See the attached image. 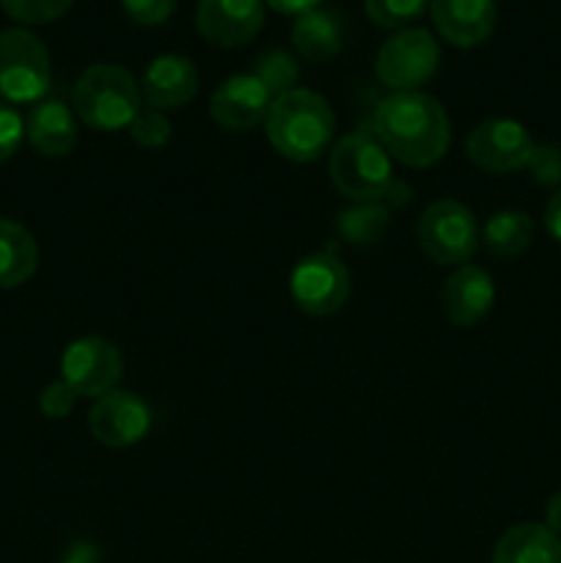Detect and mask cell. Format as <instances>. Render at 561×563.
<instances>
[{
  "label": "cell",
  "instance_id": "cell-4",
  "mask_svg": "<svg viewBox=\"0 0 561 563\" xmlns=\"http://www.w3.org/2000/svg\"><path fill=\"white\" fill-rule=\"evenodd\" d=\"M336 190L355 203H380L394 192V165L374 132L358 130L341 137L328 159Z\"/></svg>",
  "mask_w": 561,
  "mask_h": 563
},
{
  "label": "cell",
  "instance_id": "cell-33",
  "mask_svg": "<svg viewBox=\"0 0 561 563\" xmlns=\"http://www.w3.org/2000/svg\"><path fill=\"white\" fill-rule=\"evenodd\" d=\"M544 526L561 539V489L548 500V509H544Z\"/></svg>",
  "mask_w": 561,
  "mask_h": 563
},
{
  "label": "cell",
  "instance_id": "cell-22",
  "mask_svg": "<svg viewBox=\"0 0 561 563\" xmlns=\"http://www.w3.org/2000/svg\"><path fill=\"white\" fill-rule=\"evenodd\" d=\"M251 75L262 82L270 91V97H280V93H289L297 88V80H300V66H297V58L286 49L273 47L264 49L262 55L253 64Z\"/></svg>",
  "mask_w": 561,
  "mask_h": 563
},
{
  "label": "cell",
  "instance_id": "cell-34",
  "mask_svg": "<svg viewBox=\"0 0 561 563\" xmlns=\"http://www.w3.org/2000/svg\"><path fill=\"white\" fill-rule=\"evenodd\" d=\"M64 563H94L91 548H88V544H77V548L69 553V559H66Z\"/></svg>",
  "mask_w": 561,
  "mask_h": 563
},
{
  "label": "cell",
  "instance_id": "cell-30",
  "mask_svg": "<svg viewBox=\"0 0 561 563\" xmlns=\"http://www.w3.org/2000/svg\"><path fill=\"white\" fill-rule=\"evenodd\" d=\"M534 181L537 185H559L561 181V148L556 146H537L531 163H528Z\"/></svg>",
  "mask_w": 561,
  "mask_h": 563
},
{
  "label": "cell",
  "instance_id": "cell-32",
  "mask_svg": "<svg viewBox=\"0 0 561 563\" xmlns=\"http://www.w3.org/2000/svg\"><path fill=\"white\" fill-rule=\"evenodd\" d=\"M544 225H548L550 236L561 245V190H556V196L548 201V209H544Z\"/></svg>",
  "mask_w": 561,
  "mask_h": 563
},
{
  "label": "cell",
  "instance_id": "cell-21",
  "mask_svg": "<svg viewBox=\"0 0 561 563\" xmlns=\"http://www.w3.org/2000/svg\"><path fill=\"white\" fill-rule=\"evenodd\" d=\"M534 231L537 225H534L531 214L520 212V209H501V212L490 214L484 223L482 245L487 247L490 256L515 258L531 247Z\"/></svg>",
  "mask_w": 561,
  "mask_h": 563
},
{
  "label": "cell",
  "instance_id": "cell-10",
  "mask_svg": "<svg viewBox=\"0 0 561 563\" xmlns=\"http://www.w3.org/2000/svg\"><path fill=\"white\" fill-rule=\"evenodd\" d=\"M534 152H537V143L515 119L482 121L473 126L465 141L468 159L490 176H506L528 168Z\"/></svg>",
  "mask_w": 561,
  "mask_h": 563
},
{
  "label": "cell",
  "instance_id": "cell-28",
  "mask_svg": "<svg viewBox=\"0 0 561 563\" xmlns=\"http://www.w3.org/2000/svg\"><path fill=\"white\" fill-rule=\"evenodd\" d=\"M25 141V119L11 104L0 102V163L11 159Z\"/></svg>",
  "mask_w": 561,
  "mask_h": 563
},
{
  "label": "cell",
  "instance_id": "cell-7",
  "mask_svg": "<svg viewBox=\"0 0 561 563\" xmlns=\"http://www.w3.org/2000/svg\"><path fill=\"white\" fill-rule=\"evenodd\" d=\"M440 66V44L424 27H402L391 33L377 49L374 71L391 93L418 91L435 77Z\"/></svg>",
  "mask_w": 561,
  "mask_h": 563
},
{
  "label": "cell",
  "instance_id": "cell-35",
  "mask_svg": "<svg viewBox=\"0 0 561 563\" xmlns=\"http://www.w3.org/2000/svg\"><path fill=\"white\" fill-rule=\"evenodd\" d=\"M559 563H561V548H559Z\"/></svg>",
  "mask_w": 561,
  "mask_h": 563
},
{
  "label": "cell",
  "instance_id": "cell-26",
  "mask_svg": "<svg viewBox=\"0 0 561 563\" xmlns=\"http://www.w3.org/2000/svg\"><path fill=\"white\" fill-rule=\"evenodd\" d=\"M339 225L352 242H372L383 234L385 212L377 203H361V207L352 209L350 214H341Z\"/></svg>",
  "mask_w": 561,
  "mask_h": 563
},
{
  "label": "cell",
  "instance_id": "cell-6",
  "mask_svg": "<svg viewBox=\"0 0 561 563\" xmlns=\"http://www.w3.org/2000/svg\"><path fill=\"white\" fill-rule=\"evenodd\" d=\"M53 64L36 33L9 27L0 33V97L11 104L38 102L50 91Z\"/></svg>",
  "mask_w": 561,
  "mask_h": 563
},
{
  "label": "cell",
  "instance_id": "cell-11",
  "mask_svg": "<svg viewBox=\"0 0 561 563\" xmlns=\"http://www.w3.org/2000/svg\"><path fill=\"white\" fill-rule=\"evenodd\" d=\"M88 429L105 449H132L152 432V407L132 390H110L94 399Z\"/></svg>",
  "mask_w": 561,
  "mask_h": 563
},
{
  "label": "cell",
  "instance_id": "cell-5",
  "mask_svg": "<svg viewBox=\"0 0 561 563\" xmlns=\"http://www.w3.org/2000/svg\"><path fill=\"white\" fill-rule=\"evenodd\" d=\"M418 245L424 256L438 267H462L482 245V229L465 203L454 198L432 201L416 223Z\"/></svg>",
  "mask_w": 561,
  "mask_h": 563
},
{
  "label": "cell",
  "instance_id": "cell-9",
  "mask_svg": "<svg viewBox=\"0 0 561 563\" xmlns=\"http://www.w3.org/2000/svg\"><path fill=\"white\" fill-rule=\"evenodd\" d=\"M124 357L113 341L102 335H82L61 355V379L82 399H99L119 385Z\"/></svg>",
  "mask_w": 561,
  "mask_h": 563
},
{
  "label": "cell",
  "instance_id": "cell-3",
  "mask_svg": "<svg viewBox=\"0 0 561 563\" xmlns=\"http://www.w3.org/2000/svg\"><path fill=\"white\" fill-rule=\"evenodd\" d=\"M72 110L88 130H127L143 110L141 86L124 66L91 64L72 88Z\"/></svg>",
  "mask_w": 561,
  "mask_h": 563
},
{
  "label": "cell",
  "instance_id": "cell-29",
  "mask_svg": "<svg viewBox=\"0 0 561 563\" xmlns=\"http://www.w3.org/2000/svg\"><path fill=\"white\" fill-rule=\"evenodd\" d=\"M77 399H80V396H77L64 379H55V383H50L47 388L42 390V396H38V410L47 418H53V421H58V418H66L75 410Z\"/></svg>",
  "mask_w": 561,
  "mask_h": 563
},
{
  "label": "cell",
  "instance_id": "cell-8",
  "mask_svg": "<svg viewBox=\"0 0 561 563\" xmlns=\"http://www.w3.org/2000/svg\"><path fill=\"white\" fill-rule=\"evenodd\" d=\"M295 306L308 317H333L350 300V269L330 251L300 258L289 275Z\"/></svg>",
  "mask_w": 561,
  "mask_h": 563
},
{
  "label": "cell",
  "instance_id": "cell-16",
  "mask_svg": "<svg viewBox=\"0 0 561 563\" xmlns=\"http://www.w3.org/2000/svg\"><path fill=\"white\" fill-rule=\"evenodd\" d=\"M440 306H443L446 319L457 328H473L495 306V284L490 273L476 264H462L446 278L443 291H440Z\"/></svg>",
  "mask_w": 561,
  "mask_h": 563
},
{
  "label": "cell",
  "instance_id": "cell-27",
  "mask_svg": "<svg viewBox=\"0 0 561 563\" xmlns=\"http://www.w3.org/2000/svg\"><path fill=\"white\" fill-rule=\"evenodd\" d=\"M119 3L124 14L143 27L163 25L176 11V0H119Z\"/></svg>",
  "mask_w": 561,
  "mask_h": 563
},
{
  "label": "cell",
  "instance_id": "cell-1",
  "mask_svg": "<svg viewBox=\"0 0 561 563\" xmlns=\"http://www.w3.org/2000/svg\"><path fill=\"white\" fill-rule=\"evenodd\" d=\"M372 132L391 159H399L407 168H429L451 146L449 113L424 91L388 93L374 108Z\"/></svg>",
  "mask_w": 561,
  "mask_h": 563
},
{
  "label": "cell",
  "instance_id": "cell-15",
  "mask_svg": "<svg viewBox=\"0 0 561 563\" xmlns=\"http://www.w3.org/2000/svg\"><path fill=\"white\" fill-rule=\"evenodd\" d=\"M435 31L462 49L487 42L498 22L495 0H432L429 3Z\"/></svg>",
  "mask_w": 561,
  "mask_h": 563
},
{
  "label": "cell",
  "instance_id": "cell-24",
  "mask_svg": "<svg viewBox=\"0 0 561 563\" xmlns=\"http://www.w3.org/2000/svg\"><path fill=\"white\" fill-rule=\"evenodd\" d=\"M75 0H0V9L22 25H47L61 20Z\"/></svg>",
  "mask_w": 561,
  "mask_h": 563
},
{
  "label": "cell",
  "instance_id": "cell-23",
  "mask_svg": "<svg viewBox=\"0 0 561 563\" xmlns=\"http://www.w3.org/2000/svg\"><path fill=\"white\" fill-rule=\"evenodd\" d=\"M432 0H363V11L369 20L385 31H402L410 27Z\"/></svg>",
  "mask_w": 561,
  "mask_h": 563
},
{
  "label": "cell",
  "instance_id": "cell-19",
  "mask_svg": "<svg viewBox=\"0 0 561 563\" xmlns=\"http://www.w3.org/2000/svg\"><path fill=\"white\" fill-rule=\"evenodd\" d=\"M292 44L311 64L330 60L339 53L341 44H344V27H341L339 14L328 9H311L306 14L295 16Z\"/></svg>",
  "mask_w": 561,
  "mask_h": 563
},
{
  "label": "cell",
  "instance_id": "cell-13",
  "mask_svg": "<svg viewBox=\"0 0 561 563\" xmlns=\"http://www.w3.org/2000/svg\"><path fill=\"white\" fill-rule=\"evenodd\" d=\"M264 25V0H198L196 27L215 47H242Z\"/></svg>",
  "mask_w": 561,
  "mask_h": 563
},
{
  "label": "cell",
  "instance_id": "cell-2",
  "mask_svg": "<svg viewBox=\"0 0 561 563\" xmlns=\"http://www.w3.org/2000/svg\"><path fill=\"white\" fill-rule=\"evenodd\" d=\"M267 141L280 157L292 163H314L328 152L336 132V115L328 99L311 88L280 93L264 119Z\"/></svg>",
  "mask_w": 561,
  "mask_h": 563
},
{
  "label": "cell",
  "instance_id": "cell-14",
  "mask_svg": "<svg viewBox=\"0 0 561 563\" xmlns=\"http://www.w3.org/2000/svg\"><path fill=\"white\" fill-rule=\"evenodd\" d=\"M146 108L179 110L198 93V69L187 55L163 53L143 69L138 80Z\"/></svg>",
  "mask_w": 561,
  "mask_h": 563
},
{
  "label": "cell",
  "instance_id": "cell-25",
  "mask_svg": "<svg viewBox=\"0 0 561 563\" xmlns=\"http://www.w3.org/2000/svg\"><path fill=\"white\" fill-rule=\"evenodd\" d=\"M127 132H130L132 143H135L138 148H146V152H152V148H163L165 143L170 141V135H174V126H170L168 115H165L163 110L143 108L141 113L132 119V124L127 126Z\"/></svg>",
  "mask_w": 561,
  "mask_h": 563
},
{
  "label": "cell",
  "instance_id": "cell-18",
  "mask_svg": "<svg viewBox=\"0 0 561 563\" xmlns=\"http://www.w3.org/2000/svg\"><path fill=\"white\" fill-rule=\"evenodd\" d=\"M559 537L542 522H520L495 542L490 563H559Z\"/></svg>",
  "mask_w": 561,
  "mask_h": 563
},
{
  "label": "cell",
  "instance_id": "cell-12",
  "mask_svg": "<svg viewBox=\"0 0 561 563\" xmlns=\"http://www.w3.org/2000/svg\"><path fill=\"white\" fill-rule=\"evenodd\" d=\"M270 104H273V97L267 88L251 71H245V75L226 77L215 88L212 99H209V115L226 132H251L264 124Z\"/></svg>",
  "mask_w": 561,
  "mask_h": 563
},
{
  "label": "cell",
  "instance_id": "cell-17",
  "mask_svg": "<svg viewBox=\"0 0 561 563\" xmlns=\"http://www.w3.org/2000/svg\"><path fill=\"white\" fill-rule=\"evenodd\" d=\"M25 137L42 157H66L77 143V115L58 99L36 102L25 119Z\"/></svg>",
  "mask_w": 561,
  "mask_h": 563
},
{
  "label": "cell",
  "instance_id": "cell-20",
  "mask_svg": "<svg viewBox=\"0 0 561 563\" xmlns=\"http://www.w3.org/2000/svg\"><path fill=\"white\" fill-rule=\"evenodd\" d=\"M38 269V245L22 223L0 218V289L28 284Z\"/></svg>",
  "mask_w": 561,
  "mask_h": 563
},
{
  "label": "cell",
  "instance_id": "cell-31",
  "mask_svg": "<svg viewBox=\"0 0 561 563\" xmlns=\"http://www.w3.org/2000/svg\"><path fill=\"white\" fill-rule=\"evenodd\" d=\"M319 3H322V0H264V5H270V9L278 11V14L289 16H300L306 14V11L319 9Z\"/></svg>",
  "mask_w": 561,
  "mask_h": 563
}]
</instances>
